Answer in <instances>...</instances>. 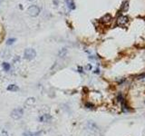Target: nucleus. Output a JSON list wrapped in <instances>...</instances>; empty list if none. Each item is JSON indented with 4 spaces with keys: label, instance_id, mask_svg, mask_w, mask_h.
<instances>
[{
    "label": "nucleus",
    "instance_id": "f257e3e1",
    "mask_svg": "<svg viewBox=\"0 0 145 136\" xmlns=\"http://www.w3.org/2000/svg\"><path fill=\"white\" fill-rule=\"evenodd\" d=\"M36 56V52L32 48H27L25 49V53H24V56L25 59L27 60H33Z\"/></svg>",
    "mask_w": 145,
    "mask_h": 136
},
{
    "label": "nucleus",
    "instance_id": "f03ea898",
    "mask_svg": "<svg viewBox=\"0 0 145 136\" xmlns=\"http://www.w3.org/2000/svg\"><path fill=\"white\" fill-rule=\"evenodd\" d=\"M40 13V8L37 5H31L27 9V14L31 16H37Z\"/></svg>",
    "mask_w": 145,
    "mask_h": 136
},
{
    "label": "nucleus",
    "instance_id": "7ed1b4c3",
    "mask_svg": "<svg viewBox=\"0 0 145 136\" xmlns=\"http://www.w3.org/2000/svg\"><path fill=\"white\" fill-rule=\"evenodd\" d=\"M24 114V111L22 108H16L15 110H13L12 113H11V116H12V118L14 119H19L21 118L22 116H23Z\"/></svg>",
    "mask_w": 145,
    "mask_h": 136
},
{
    "label": "nucleus",
    "instance_id": "20e7f679",
    "mask_svg": "<svg viewBox=\"0 0 145 136\" xmlns=\"http://www.w3.org/2000/svg\"><path fill=\"white\" fill-rule=\"evenodd\" d=\"M128 17L125 16H120V17L117 19V24H118V25H121V26H123L124 25H126V24L128 23Z\"/></svg>",
    "mask_w": 145,
    "mask_h": 136
},
{
    "label": "nucleus",
    "instance_id": "39448f33",
    "mask_svg": "<svg viewBox=\"0 0 145 136\" xmlns=\"http://www.w3.org/2000/svg\"><path fill=\"white\" fill-rule=\"evenodd\" d=\"M65 2H66L67 6H68V8L70 9V10H73V9L75 8V5H74L73 0H65Z\"/></svg>",
    "mask_w": 145,
    "mask_h": 136
},
{
    "label": "nucleus",
    "instance_id": "423d86ee",
    "mask_svg": "<svg viewBox=\"0 0 145 136\" xmlns=\"http://www.w3.org/2000/svg\"><path fill=\"white\" fill-rule=\"evenodd\" d=\"M50 119H51V116L49 114H43L39 118V121L42 123H45V122H48V120H50Z\"/></svg>",
    "mask_w": 145,
    "mask_h": 136
},
{
    "label": "nucleus",
    "instance_id": "0eeeda50",
    "mask_svg": "<svg viewBox=\"0 0 145 136\" xmlns=\"http://www.w3.org/2000/svg\"><path fill=\"white\" fill-rule=\"evenodd\" d=\"M7 90L10 92H17L18 90H19V88H18V86L16 85V84H10V85H8V87H7Z\"/></svg>",
    "mask_w": 145,
    "mask_h": 136
},
{
    "label": "nucleus",
    "instance_id": "6e6552de",
    "mask_svg": "<svg viewBox=\"0 0 145 136\" xmlns=\"http://www.w3.org/2000/svg\"><path fill=\"white\" fill-rule=\"evenodd\" d=\"M112 19V16H110L109 14L105 15V16H103V17L102 18V22H104V23H108V22H110Z\"/></svg>",
    "mask_w": 145,
    "mask_h": 136
},
{
    "label": "nucleus",
    "instance_id": "1a4fd4ad",
    "mask_svg": "<svg viewBox=\"0 0 145 136\" xmlns=\"http://www.w3.org/2000/svg\"><path fill=\"white\" fill-rule=\"evenodd\" d=\"M128 8H129V2L128 1H125L122 3V10L123 11V12H125V11L128 10Z\"/></svg>",
    "mask_w": 145,
    "mask_h": 136
},
{
    "label": "nucleus",
    "instance_id": "9d476101",
    "mask_svg": "<svg viewBox=\"0 0 145 136\" xmlns=\"http://www.w3.org/2000/svg\"><path fill=\"white\" fill-rule=\"evenodd\" d=\"M34 104V98H29L25 102V105H33Z\"/></svg>",
    "mask_w": 145,
    "mask_h": 136
},
{
    "label": "nucleus",
    "instance_id": "9b49d317",
    "mask_svg": "<svg viewBox=\"0 0 145 136\" xmlns=\"http://www.w3.org/2000/svg\"><path fill=\"white\" fill-rule=\"evenodd\" d=\"M3 68L5 71H9L10 70V65L8 63H3Z\"/></svg>",
    "mask_w": 145,
    "mask_h": 136
},
{
    "label": "nucleus",
    "instance_id": "f8f14e48",
    "mask_svg": "<svg viewBox=\"0 0 145 136\" xmlns=\"http://www.w3.org/2000/svg\"><path fill=\"white\" fill-rule=\"evenodd\" d=\"M15 41H16V39H15V38H10V39L7 40L6 45H12V44H14V42H15Z\"/></svg>",
    "mask_w": 145,
    "mask_h": 136
},
{
    "label": "nucleus",
    "instance_id": "ddd939ff",
    "mask_svg": "<svg viewBox=\"0 0 145 136\" xmlns=\"http://www.w3.org/2000/svg\"><path fill=\"white\" fill-rule=\"evenodd\" d=\"M24 136H34V133H30V132H26V133H24Z\"/></svg>",
    "mask_w": 145,
    "mask_h": 136
},
{
    "label": "nucleus",
    "instance_id": "4468645a",
    "mask_svg": "<svg viewBox=\"0 0 145 136\" xmlns=\"http://www.w3.org/2000/svg\"><path fill=\"white\" fill-rule=\"evenodd\" d=\"M0 136H8V134H7V132L6 131H2L1 135Z\"/></svg>",
    "mask_w": 145,
    "mask_h": 136
},
{
    "label": "nucleus",
    "instance_id": "2eb2a0df",
    "mask_svg": "<svg viewBox=\"0 0 145 136\" xmlns=\"http://www.w3.org/2000/svg\"><path fill=\"white\" fill-rule=\"evenodd\" d=\"M28 1H34V0H28Z\"/></svg>",
    "mask_w": 145,
    "mask_h": 136
},
{
    "label": "nucleus",
    "instance_id": "dca6fc26",
    "mask_svg": "<svg viewBox=\"0 0 145 136\" xmlns=\"http://www.w3.org/2000/svg\"><path fill=\"white\" fill-rule=\"evenodd\" d=\"M2 1H3V0H0V3H1V2H2Z\"/></svg>",
    "mask_w": 145,
    "mask_h": 136
}]
</instances>
